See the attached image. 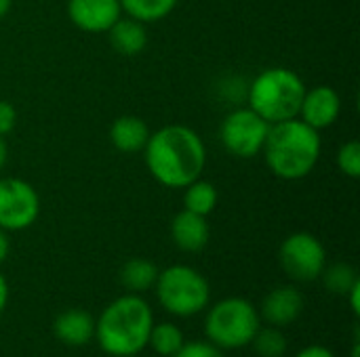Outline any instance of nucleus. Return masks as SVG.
I'll return each mask as SVG.
<instances>
[{"label":"nucleus","instance_id":"5701e85b","mask_svg":"<svg viewBox=\"0 0 360 357\" xmlns=\"http://www.w3.org/2000/svg\"><path fill=\"white\" fill-rule=\"evenodd\" d=\"M338 168L350 177L359 179L360 177V143L359 141H348L338 149Z\"/></svg>","mask_w":360,"mask_h":357},{"label":"nucleus","instance_id":"f257e3e1","mask_svg":"<svg viewBox=\"0 0 360 357\" xmlns=\"http://www.w3.org/2000/svg\"><path fill=\"white\" fill-rule=\"evenodd\" d=\"M150 175L165 187L184 189L200 179L207 166V149L200 135L186 124H169L150 133L143 147Z\"/></svg>","mask_w":360,"mask_h":357},{"label":"nucleus","instance_id":"9d476101","mask_svg":"<svg viewBox=\"0 0 360 357\" xmlns=\"http://www.w3.org/2000/svg\"><path fill=\"white\" fill-rule=\"evenodd\" d=\"M70 21L89 34H108V29L122 17L118 0H68Z\"/></svg>","mask_w":360,"mask_h":357},{"label":"nucleus","instance_id":"423d86ee","mask_svg":"<svg viewBox=\"0 0 360 357\" xmlns=\"http://www.w3.org/2000/svg\"><path fill=\"white\" fill-rule=\"evenodd\" d=\"M156 297L165 311L177 318H190L207 309L211 286L207 278L188 265H171L158 271Z\"/></svg>","mask_w":360,"mask_h":357},{"label":"nucleus","instance_id":"aec40b11","mask_svg":"<svg viewBox=\"0 0 360 357\" xmlns=\"http://www.w3.org/2000/svg\"><path fill=\"white\" fill-rule=\"evenodd\" d=\"M184 335L181 330L171 324V322H162V324H154L148 337V345L154 349V353L162 357H173L184 345Z\"/></svg>","mask_w":360,"mask_h":357},{"label":"nucleus","instance_id":"20e7f679","mask_svg":"<svg viewBox=\"0 0 360 357\" xmlns=\"http://www.w3.org/2000/svg\"><path fill=\"white\" fill-rule=\"evenodd\" d=\"M306 93L304 80L289 67H268L259 72L247 90L249 107L268 124L297 118Z\"/></svg>","mask_w":360,"mask_h":357},{"label":"nucleus","instance_id":"f03ea898","mask_svg":"<svg viewBox=\"0 0 360 357\" xmlns=\"http://www.w3.org/2000/svg\"><path fill=\"white\" fill-rule=\"evenodd\" d=\"M264 160L268 170L283 181H300L308 177L321 158V135L300 118L270 124Z\"/></svg>","mask_w":360,"mask_h":357},{"label":"nucleus","instance_id":"a211bd4d","mask_svg":"<svg viewBox=\"0 0 360 357\" xmlns=\"http://www.w3.org/2000/svg\"><path fill=\"white\" fill-rule=\"evenodd\" d=\"M127 17L141 23H154L169 17L179 0H118Z\"/></svg>","mask_w":360,"mask_h":357},{"label":"nucleus","instance_id":"39448f33","mask_svg":"<svg viewBox=\"0 0 360 357\" xmlns=\"http://www.w3.org/2000/svg\"><path fill=\"white\" fill-rule=\"evenodd\" d=\"M259 330V311L240 297H228L215 303L205 318V335L209 343L221 351H234L251 345Z\"/></svg>","mask_w":360,"mask_h":357},{"label":"nucleus","instance_id":"cd10ccee","mask_svg":"<svg viewBox=\"0 0 360 357\" xmlns=\"http://www.w3.org/2000/svg\"><path fill=\"white\" fill-rule=\"evenodd\" d=\"M8 252H11V242H8V231H4V229H0V265L6 261V257H8Z\"/></svg>","mask_w":360,"mask_h":357},{"label":"nucleus","instance_id":"b1692460","mask_svg":"<svg viewBox=\"0 0 360 357\" xmlns=\"http://www.w3.org/2000/svg\"><path fill=\"white\" fill-rule=\"evenodd\" d=\"M173 357H224V351L209 341H192L184 343Z\"/></svg>","mask_w":360,"mask_h":357},{"label":"nucleus","instance_id":"412c9836","mask_svg":"<svg viewBox=\"0 0 360 357\" xmlns=\"http://www.w3.org/2000/svg\"><path fill=\"white\" fill-rule=\"evenodd\" d=\"M321 278H323L325 286L335 295H346L360 280L356 269L348 263H335V265L325 267Z\"/></svg>","mask_w":360,"mask_h":357},{"label":"nucleus","instance_id":"1a4fd4ad","mask_svg":"<svg viewBox=\"0 0 360 357\" xmlns=\"http://www.w3.org/2000/svg\"><path fill=\"white\" fill-rule=\"evenodd\" d=\"M40 215V196L32 183L4 177L0 179V229L21 231L36 223Z\"/></svg>","mask_w":360,"mask_h":357},{"label":"nucleus","instance_id":"f3484780","mask_svg":"<svg viewBox=\"0 0 360 357\" xmlns=\"http://www.w3.org/2000/svg\"><path fill=\"white\" fill-rule=\"evenodd\" d=\"M156 278H158V267L148 259H131L120 269V282L133 295L150 290L156 284Z\"/></svg>","mask_w":360,"mask_h":357},{"label":"nucleus","instance_id":"ddd939ff","mask_svg":"<svg viewBox=\"0 0 360 357\" xmlns=\"http://www.w3.org/2000/svg\"><path fill=\"white\" fill-rule=\"evenodd\" d=\"M209 223L207 217L181 210L171 221V238L175 246L184 252H200L209 244Z\"/></svg>","mask_w":360,"mask_h":357},{"label":"nucleus","instance_id":"7c9ffc66","mask_svg":"<svg viewBox=\"0 0 360 357\" xmlns=\"http://www.w3.org/2000/svg\"><path fill=\"white\" fill-rule=\"evenodd\" d=\"M11 4H13V0H0V19L8 15V11H11Z\"/></svg>","mask_w":360,"mask_h":357},{"label":"nucleus","instance_id":"a878e982","mask_svg":"<svg viewBox=\"0 0 360 357\" xmlns=\"http://www.w3.org/2000/svg\"><path fill=\"white\" fill-rule=\"evenodd\" d=\"M295 357H335V356H333V351H329V349H327V347H323V345H310V347L302 349V351H300Z\"/></svg>","mask_w":360,"mask_h":357},{"label":"nucleus","instance_id":"393cba45","mask_svg":"<svg viewBox=\"0 0 360 357\" xmlns=\"http://www.w3.org/2000/svg\"><path fill=\"white\" fill-rule=\"evenodd\" d=\"M17 124V109L8 101H0V137H6Z\"/></svg>","mask_w":360,"mask_h":357},{"label":"nucleus","instance_id":"6e6552de","mask_svg":"<svg viewBox=\"0 0 360 357\" xmlns=\"http://www.w3.org/2000/svg\"><path fill=\"white\" fill-rule=\"evenodd\" d=\"M278 259L285 274L295 282H314L327 267V250L323 242L308 231H297L285 238Z\"/></svg>","mask_w":360,"mask_h":357},{"label":"nucleus","instance_id":"4be33fe9","mask_svg":"<svg viewBox=\"0 0 360 357\" xmlns=\"http://www.w3.org/2000/svg\"><path fill=\"white\" fill-rule=\"evenodd\" d=\"M251 345L262 357H281L287 351V339L276 326H270V328L259 326Z\"/></svg>","mask_w":360,"mask_h":357},{"label":"nucleus","instance_id":"f8f14e48","mask_svg":"<svg viewBox=\"0 0 360 357\" xmlns=\"http://www.w3.org/2000/svg\"><path fill=\"white\" fill-rule=\"evenodd\" d=\"M304 311V297L295 286H278L270 290L262 303V318L270 326H289Z\"/></svg>","mask_w":360,"mask_h":357},{"label":"nucleus","instance_id":"9b49d317","mask_svg":"<svg viewBox=\"0 0 360 357\" xmlns=\"http://www.w3.org/2000/svg\"><path fill=\"white\" fill-rule=\"evenodd\" d=\"M340 114H342V99L338 90L331 86L319 84L314 88H306L297 118L304 120L308 126L323 130V128L333 126Z\"/></svg>","mask_w":360,"mask_h":357},{"label":"nucleus","instance_id":"dca6fc26","mask_svg":"<svg viewBox=\"0 0 360 357\" xmlns=\"http://www.w3.org/2000/svg\"><path fill=\"white\" fill-rule=\"evenodd\" d=\"M110 42L116 48V53L124 57H135L139 55L146 44H148V32L146 23L131 19V17H120L110 29H108Z\"/></svg>","mask_w":360,"mask_h":357},{"label":"nucleus","instance_id":"0eeeda50","mask_svg":"<svg viewBox=\"0 0 360 357\" xmlns=\"http://www.w3.org/2000/svg\"><path fill=\"white\" fill-rule=\"evenodd\" d=\"M268 130L270 124L247 105L230 112L224 118L219 126V139L232 156L249 160L262 154Z\"/></svg>","mask_w":360,"mask_h":357},{"label":"nucleus","instance_id":"c85d7f7f","mask_svg":"<svg viewBox=\"0 0 360 357\" xmlns=\"http://www.w3.org/2000/svg\"><path fill=\"white\" fill-rule=\"evenodd\" d=\"M6 303H8V282H6L4 274L0 271V314L4 311Z\"/></svg>","mask_w":360,"mask_h":357},{"label":"nucleus","instance_id":"2eb2a0df","mask_svg":"<svg viewBox=\"0 0 360 357\" xmlns=\"http://www.w3.org/2000/svg\"><path fill=\"white\" fill-rule=\"evenodd\" d=\"M148 139H150V128L137 116H120L114 120L110 128V141L122 154L143 151Z\"/></svg>","mask_w":360,"mask_h":357},{"label":"nucleus","instance_id":"c756f323","mask_svg":"<svg viewBox=\"0 0 360 357\" xmlns=\"http://www.w3.org/2000/svg\"><path fill=\"white\" fill-rule=\"evenodd\" d=\"M6 164V143H4V137H0V170L4 168Z\"/></svg>","mask_w":360,"mask_h":357},{"label":"nucleus","instance_id":"4468645a","mask_svg":"<svg viewBox=\"0 0 360 357\" xmlns=\"http://www.w3.org/2000/svg\"><path fill=\"white\" fill-rule=\"evenodd\" d=\"M55 337L68 347H82L95 339V320L84 309H68L53 322Z\"/></svg>","mask_w":360,"mask_h":357},{"label":"nucleus","instance_id":"bb28decb","mask_svg":"<svg viewBox=\"0 0 360 357\" xmlns=\"http://www.w3.org/2000/svg\"><path fill=\"white\" fill-rule=\"evenodd\" d=\"M346 297L350 299V309H352V314L359 318L360 316V280L346 292Z\"/></svg>","mask_w":360,"mask_h":357},{"label":"nucleus","instance_id":"7ed1b4c3","mask_svg":"<svg viewBox=\"0 0 360 357\" xmlns=\"http://www.w3.org/2000/svg\"><path fill=\"white\" fill-rule=\"evenodd\" d=\"M154 326L150 305L127 295L112 301L95 322V339L103 353L112 357H133L148 347V337Z\"/></svg>","mask_w":360,"mask_h":357},{"label":"nucleus","instance_id":"6ab92c4d","mask_svg":"<svg viewBox=\"0 0 360 357\" xmlns=\"http://www.w3.org/2000/svg\"><path fill=\"white\" fill-rule=\"evenodd\" d=\"M219 194L213 183L209 181H192L188 187H184V208L202 217H209L217 206Z\"/></svg>","mask_w":360,"mask_h":357}]
</instances>
